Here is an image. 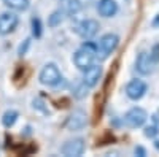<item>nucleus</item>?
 Instances as JSON below:
<instances>
[{"label": "nucleus", "instance_id": "f257e3e1", "mask_svg": "<svg viewBox=\"0 0 159 157\" xmlns=\"http://www.w3.org/2000/svg\"><path fill=\"white\" fill-rule=\"evenodd\" d=\"M96 59H97V45L92 41L83 43L73 54V63L80 70H86L89 65L96 62Z\"/></svg>", "mask_w": 159, "mask_h": 157}, {"label": "nucleus", "instance_id": "f03ea898", "mask_svg": "<svg viewBox=\"0 0 159 157\" xmlns=\"http://www.w3.org/2000/svg\"><path fill=\"white\" fill-rule=\"evenodd\" d=\"M38 80L43 86H49V87H56L61 81H62V75L57 68L56 63H46L42 68L38 75Z\"/></svg>", "mask_w": 159, "mask_h": 157}, {"label": "nucleus", "instance_id": "7ed1b4c3", "mask_svg": "<svg viewBox=\"0 0 159 157\" xmlns=\"http://www.w3.org/2000/svg\"><path fill=\"white\" fill-rule=\"evenodd\" d=\"M147 119H148L147 111H145L143 108H140V107H134V108H130L124 114L123 122L129 129H139V127H142L145 122H147Z\"/></svg>", "mask_w": 159, "mask_h": 157}, {"label": "nucleus", "instance_id": "20e7f679", "mask_svg": "<svg viewBox=\"0 0 159 157\" xmlns=\"http://www.w3.org/2000/svg\"><path fill=\"white\" fill-rule=\"evenodd\" d=\"M119 45V37L116 33H105L97 45V56L100 54L102 59H107Z\"/></svg>", "mask_w": 159, "mask_h": 157}, {"label": "nucleus", "instance_id": "39448f33", "mask_svg": "<svg viewBox=\"0 0 159 157\" xmlns=\"http://www.w3.org/2000/svg\"><path fill=\"white\" fill-rule=\"evenodd\" d=\"M86 149V143L83 138H73L65 141L61 146V154L65 157H80Z\"/></svg>", "mask_w": 159, "mask_h": 157}, {"label": "nucleus", "instance_id": "423d86ee", "mask_svg": "<svg viewBox=\"0 0 159 157\" xmlns=\"http://www.w3.org/2000/svg\"><path fill=\"white\" fill-rule=\"evenodd\" d=\"M156 62L153 60L150 52H140L135 59V70L142 75V76H148L154 72Z\"/></svg>", "mask_w": 159, "mask_h": 157}, {"label": "nucleus", "instance_id": "0eeeda50", "mask_svg": "<svg viewBox=\"0 0 159 157\" xmlns=\"http://www.w3.org/2000/svg\"><path fill=\"white\" fill-rule=\"evenodd\" d=\"M100 29V24L96 19H83L76 25V33L84 38V40H91L92 37H96Z\"/></svg>", "mask_w": 159, "mask_h": 157}, {"label": "nucleus", "instance_id": "6e6552de", "mask_svg": "<svg viewBox=\"0 0 159 157\" xmlns=\"http://www.w3.org/2000/svg\"><path fill=\"white\" fill-rule=\"evenodd\" d=\"M86 124H88L86 113L81 111V110H76L67 117V121H65V129L70 130V132H78V130L84 129Z\"/></svg>", "mask_w": 159, "mask_h": 157}, {"label": "nucleus", "instance_id": "1a4fd4ad", "mask_svg": "<svg viewBox=\"0 0 159 157\" xmlns=\"http://www.w3.org/2000/svg\"><path fill=\"white\" fill-rule=\"evenodd\" d=\"M148 90V86L142 80H132L126 84V95L130 100H140Z\"/></svg>", "mask_w": 159, "mask_h": 157}, {"label": "nucleus", "instance_id": "9d476101", "mask_svg": "<svg viewBox=\"0 0 159 157\" xmlns=\"http://www.w3.org/2000/svg\"><path fill=\"white\" fill-rule=\"evenodd\" d=\"M19 24V18L15 15V13H3L0 15V35H8L11 32H15V29Z\"/></svg>", "mask_w": 159, "mask_h": 157}, {"label": "nucleus", "instance_id": "9b49d317", "mask_svg": "<svg viewBox=\"0 0 159 157\" xmlns=\"http://www.w3.org/2000/svg\"><path fill=\"white\" fill-rule=\"evenodd\" d=\"M83 72H84V73H83V83H84L88 87H94V86L99 84L103 70H102L100 65L92 63V65H89V67H88L86 70H83Z\"/></svg>", "mask_w": 159, "mask_h": 157}, {"label": "nucleus", "instance_id": "f8f14e48", "mask_svg": "<svg viewBox=\"0 0 159 157\" xmlns=\"http://www.w3.org/2000/svg\"><path fill=\"white\" fill-rule=\"evenodd\" d=\"M97 11L103 18H111L118 13V3L115 2V0H99Z\"/></svg>", "mask_w": 159, "mask_h": 157}, {"label": "nucleus", "instance_id": "ddd939ff", "mask_svg": "<svg viewBox=\"0 0 159 157\" xmlns=\"http://www.w3.org/2000/svg\"><path fill=\"white\" fill-rule=\"evenodd\" d=\"M59 5H61L59 10L64 15H69V16L76 15L81 10V2L80 0H59Z\"/></svg>", "mask_w": 159, "mask_h": 157}, {"label": "nucleus", "instance_id": "4468645a", "mask_svg": "<svg viewBox=\"0 0 159 157\" xmlns=\"http://www.w3.org/2000/svg\"><path fill=\"white\" fill-rule=\"evenodd\" d=\"M3 5L13 11H25L30 5V0H3Z\"/></svg>", "mask_w": 159, "mask_h": 157}, {"label": "nucleus", "instance_id": "2eb2a0df", "mask_svg": "<svg viewBox=\"0 0 159 157\" xmlns=\"http://www.w3.org/2000/svg\"><path fill=\"white\" fill-rule=\"evenodd\" d=\"M18 117H19L18 111H15V110H8V111H5L3 116H2V124H3L5 127L10 129V127L15 125V122L18 121Z\"/></svg>", "mask_w": 159, "mask_h": 157}, {"label": "nucleus", "instance_id": "dca6fc26", "mask_svg": "<svg viewBox=\"0 0 159 157\" xmlns=\"http://www.w3.org/2000/svg\"><path fill=\"white\" fill-rule=\"evenodd\" d=\"M64 13L61 10H56L51 13V16L48 18V25L49 27H57V25H61V22L64 21Z\"/></svg>", "mask_w": 159, "mask_h": 157}, {"label": "nucleus", "instance_id": "f3484780", "mask_svg": "<svg viewBox=\"0 0 159 157\" xmlns=\"http://www.w3.org/2000/svg\"><path fill=\"white\" fill-rule=\"evenodd\" d=\"M30 24H32V35H34L35 38H40V37H42V32H43V29H42V21H40V18H32Z\"/></svg>", "mask_w": 159, "mask_h": 157}, {"label": "nucleus", "instance_id": "a211bd4d", "mask_svg": "<svg viewBox=\"0 0 159 157\" xmlns=\"http://www.w3.org/2000/svg\"><path fill=\"white\" fill-rule=\"evenodd\" d=\"M73 95H75L76 98H83V97H86V95H88V86H86L84 83H81L80 86H76Z\"/></svg>", "mask_w": 159, "mask_h": 157}, {"label": "nucleus", "instance_id": "6ab92c4d", "mask_svg": "<svg viewBox=\"0 0 159 157\" xmlns=\"http://www.w3.org/2000/svg\"><path fill=\"white\" fill-rule=\"evenodd\" d=\"M157 135H159V125H148V127H145V137L154 138Z\"/></svg>", "mask_w": 159, "mask_h": 157}, {"label": "nucleus", "instance_id": "aec40b11", "mask_svg": "<svg viewBox=\"0 0 159 157\" xmlns=\"http://www.w3.org/2000/svg\"><path fill=\"white\" fill-rule=\"evenodd\" d=\"M151 57H153V60L156 62V65L159 63V43H156L154 46H153V49H151Z\"/></svg>", "mask_w": 159, "mask_h": 157}, {"label": "nucleus", "instance_id": "412c9836", "mask_svg": "<svg viewBox=\"0 0 159 157\" xmlns=\"http://www.w3.org/2000/svg\"><path fill=\"white\" fill-rule=\"evenodd\" d=\"M29 45H30V40H24V45H21L19 49H18V54L19 56H24L25 51H27V48H29Z\"/></svg>", "mask_w": 159, "mask_h": 157}, {"label": "nucleus", "instance_id": "4be33fe9", "mask_svg": "<svg viewBox=\"0 0 159 157\" xmlns=\"http://www.w3.org/2000/svg\"><path fill=\"white\" fill-rule=\"evenodd\" d=\"M135 154L140 155V157H145V155H147V151H145L142 146H137V148H135Z\"/></svg>", "mask_w": 159, "mask_h": 157}, {"label": "nucleus", "instance_id": "5701e85b", "mask_svg": "<svg viewBox=\"0 0 159 157\" xmlns=\"http://www.w3.org/2000/svg\"><path fill=\"white\" fill-rule=\"evenodd\" d=\"M153 122H154V125H159V111H156L153 114Z\"/></svg>", "mask_w": 159, "mask_h": 157}, {"label": "nucleus", "instance_id": "b1692460", "mask_svg": "<svg viewBox=\"0 0 159 157\" xmlns=\"http://www.w3.org/2000/svg\"><path fill=\"white\" fill-rule=\"evenodd\" d=\"M153 27H159V15H156V18L153 21Z\"/></svg>", "mask_w": 159, "mask_h": 157}, {"label": "nucleus", "instance_id": "393cba45", "mask_svg": "<svg viewBox=\"0 0 159 157\" xmlns=\"http://www.w3.org/2000/svg\"><path fill=\"white\" fill-rule=\"evenodd\" d=\"M154 148L159 151V140H154Z\"/></svg>", "mask_w": 159, "mask_h": 157}]
</instances>
